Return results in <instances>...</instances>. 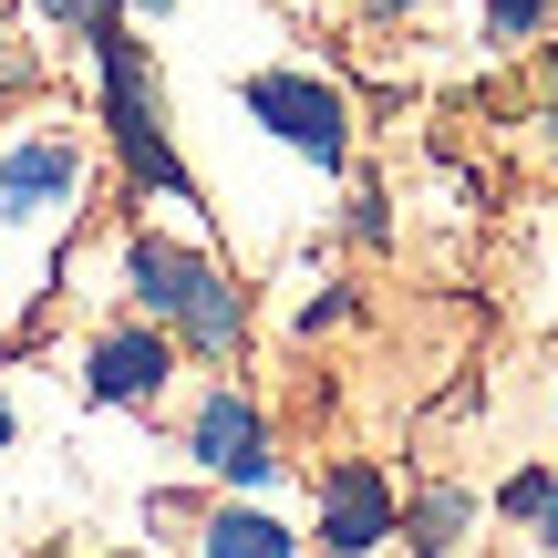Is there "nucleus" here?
I'll list each match as a JSON object with an SVG mask.
<instances>
[{
	"label": "nucleus",
	"instance_id": "dca6fc26",
	"mask_svg": "<svg viewBox=\"0 0 558 558\" xmlns=\"http://www.w3.org/2000/svg\"><path fill=\"white\" fill-rule=\"evenodd\" d=\"M124 558H135V548H124Z\"/></svg>",
	"mask_w": 558,
	"mask_h": 558
},
{
	"label": "nucleus",
	"instance_id": "39448f33",
	"mask_svg": "<svg viewBox=\"0 0 558 558\" xmlns=\"http://www.w3.org/2000/svg\"><path fill=\"white\" fill-rule=\"evenodd\" d=\"M73 186H83V156L62 135H32L0 156V207L11 218H52V207H73Z\"/></svg>",
	"mask_w": 558,
	"mask_h": 558
},
{
	"label": "nucleus",
	"instance_id": "4468645a",
	"mask_svg": "<svg viewBox=\"0 0 558 558\" xmlns=\"http://www.w3.org/2000/svg\"><path fill=\"white\" fill-rule=\"evenodd\" d=\"M124 11H166V0H124Z\"/></svg>",
	"mask_w": 558,
	"mask_h": 558
},
{
	"label": "nucleus",
	"instance_id": "ddd939ff",
	"mask_svg": "<svg viewBox=\"0 0 558 558\" xmlns=\"http://www.w3.org/2000/svg\"><path fill=\"white\" fill-rule=\"evenodd\" d=\"M11 73H21V52H11V32H0V83H11Z\"/></svg>",
	"mask_w": 558,
	"mask_h": 558
},
{
	"label": "nucleus",
	"instance_id": "f8f14e48",
	"mask_svg": "<svg viewBox=\"0 0 558 558\" xmlns=\"http://www.w3.org/2000/svg\"><path fill=\"white\" fill-rule=\"evenodd\" d=\"M538 527H548V538H558V476H548V497H538Z\"/></svg>",
	"mask_w": 558,
	"mask_h": 558
},
{
	"label": "nucleus",
	"instance_id": "7ed1b4c3",
	"mask_svg": "<svg viewBox=\"0 0 558 558\" xmlns=\"http://www.w3.org/2000/svg\"><path fill=\"white\" fill-rule=\"evenodd\" d=\"M239 104L290 145V156H311V166H341V156H352V114H341V94L320 73H248Z\"/></svg>",
	"mask_w": 558,
	"mask_h": 558
},
{
	"label": "nucleus",
	"instance_id": "f257e3e1",
	"mask_svg": "<svg viewBox=\"0 0 558 558\" xmlns=\"http://www.w3.org/2000/svg\"><path fill=\"white\" fill-rule=\"evenodd\" d=\"M124 279H135V300L186 341V352H207V362L239 352L248 311H239V290H228L207 259H186V248H166V239H135V248H124Z\"/></svg>",
	"mask_w": 558,
	"mask_h": 558
},
{
	"label": "nucleus",
	"instance_id": "20e7f679",
	"mask_svg": "<svg viewBox=\"0 0 558 558\" xmlns=\"http://www.w3.org/2000/svg\"><path fill=\"white\" fill-rule=\"evenodd\" d=\"M383 538H393V486L373 465H331V486H320V548L373 558Z\"/></svg>",
	"mask_w": 558,
	"mask_h": 558
},
{
	"label": "nucleus",
	"instance_id": "f03ea898",
	"mask_svg": "<svg viewBox=\"0 0 558 558\" xmlns=\"http://www.w3.org/2000/svg\"><path fill=\"white\" fill-rule=\"evenodd\" d=\"M83 41H94V62H104V124H114V145H124V166H135V186L197 197V186H186V166H177V145H166L156 94H145V52H135V32H124V21H94Z\"/></svg>",
	"mask_w": 558,
	"mask_h": 558
},
{
	"label": "nucleus",
	"instance_id": "423d86ee",
	"mask_svg": "<svg viewBox=\"0 0 558 558\" xmlns=\"http://www.w3.org/2000/svg\"><path fill=\"white\" fill-rule=\"evenodd\" d=\"M197 465H207V476L259 486V476H269V424L248 414L239 393H207V403H197Z\"/></svg>",
	"mask_w": 558,
	"mask_h": 558
},
{
	"label": "nucleus",
	"instance_id": "9d476101",
	"mask_svg": "<svg viewBox=\"0 0 558 558\" xmlns=\"http://www.w3.org/2000/svg\"><path fill=\"white\" fill-rule=\"evenodd\" d=\"M538 21H548V0H486V32L497 41H527Z\"/></svg>",
	"mask_w": 558,
	"mask_h": 558
},
{
	"label": "nucleus",
	"instance_id": "0eeeda50",
	"mask_svg": "<svg viewBox=\"0 0 558 558\" xmlns=\"http://www.w3.org/2000/svg\"><path fill=\"white\" fill-rule=\"evenodd\" d=\"M166 373H177V362H166V331H104L83 383H94V403H145Z\"/></svg>",
	"mask_w": 558,
	"mask_h": 558
},
{
	"label": "nucleus",
	"instance_id": "6e6552de",
	"mask_svg": "<svg viewBox=\"0 0 558 558\" xmlns=\"http://www.w3.org/2000/svg\"><path fill=\"white\" fill-rule=\"evenodd\" d=\"M207 558H300V538L279 518H239V507H218V518H207Z\"/></svg>",
	"mask_w": 558,
	"mask_h": 558
},
{
	"label": "nucleus",
	"instance_id": "9b49d317",
	"mask_svg": "<svg viewBox=\"0 0 558 558\" xmlns=\"http://www.w3.org/2000/svg\"><path fill=\"white\" fill-rule=\"evenodd\" d=\"M538 497H548V476L527 465V476H507V497H497V507H507V518H538Z\"/></svg>",
	"mask_w": 558,
	"mask_h": 558
},
{
	"label": "nucleus",
	"instance_id": "1a4fd4ad",
	"mask_svg": "<svg viewBox=\"0 0 558 558\" xmlns=\"http://www.w3.org/2000/svg\"><path fill=\"white\" fill-rule=\"evenodd\" d=\"M424 558H456V527H465V497H424Z\"/></svg>",
	"mask_w": 558,
	"mask_h": 558
},
{
	"label": "nucleus",
	"instance_id": "2eb2a0df",
	"mask_svg": "<svg viewBox=\"0 0 558 558\" xmlns=\"http://www.w3.org/2000/svg\"><path fill=\"white\" fill-rule=\"evenodd\" d=\"M0 445H11V403H0Z\"/></svg>",
	"mask_w": 558,
	"mask_h": 558
}]
</instances>
